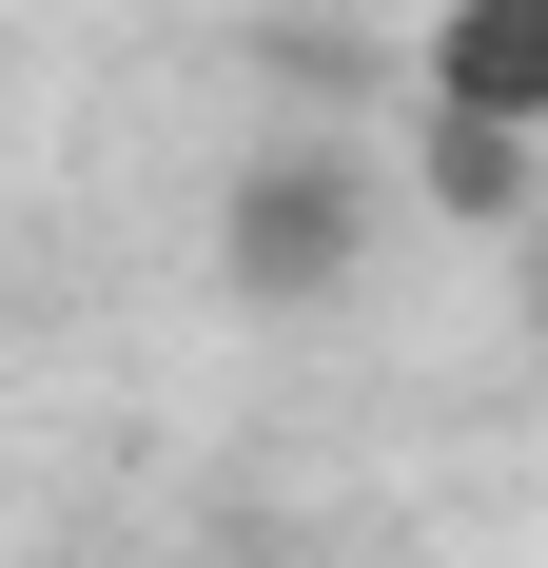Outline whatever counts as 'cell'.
Instances as JSON below:
<instances>
[{
    "label": "cell",
    "instance_id": "obj_2",
    "mask_svg": "<svg viewBox=\"0 0 548 568\" xmlns=\"http://www.w3.org/2000/svg\"><path fill=\"white\" fill-rule=\"evenodd\" d=\"M432 99H470V118H529L548 138V0H432V59H412Z\"/></svg>",
    "mask_w": 548,
    "mask_h": 568
},
{
    "label": "cell",
    "instance_id": "obj_1",
    "mask_svg": "<svg viewBox=\"0 0 548 568\" xmlns=\"http://www.w3.org/2000/svg\"><path fill=\"white\" fill-rule=\"evenodd\" d=\"M373 275V158L353 138H255L216 176V294L235 314H333Z\"/></svg>",
    "mask_w": 548,
    "mask_h": 568
},
{
    "label": "cell",
    "instance_id": "obj_3",
    "mask_svg": "<svg viewBox=\"0 0 548 568\" xmlns=\"http://www.w3.org/2000/svg\"><path fill=\"white\" fill-rule=\"evenodd\" d=\"M412 176H432V216L509 235V216L548 196V138H529V118H470V99H432V118H412Z\"/></svg>",
    "mask_w": 548,
    "mask_h": 568
}]
</instances>
